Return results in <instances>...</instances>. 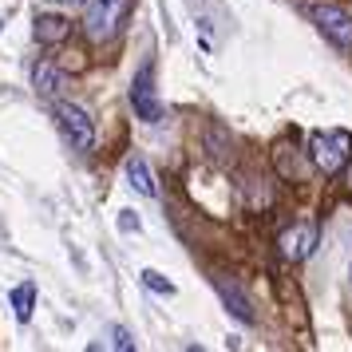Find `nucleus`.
<instances>
[{
    "instance_id": "15",
    "label": "nucleus",
    "mask_w": 352,
    "mask_h": 352,
    "mask_svg": "<svg viewBox=\"0 0 352 352\" xmlns=\"http://www.w3.org/2000/svg\"><path fill=\"white\" fill-rule=\"evenodd\" d=\"M60 4H72V0H60Z\"/></svg>"
},
{
    "instance_id": "10",
    "label": "nucleus",
    "mask_w": 352,
    "mask_h": 352,
    "mask_svg": "<svg viewBox=\"0 0 352 352\" xmlns=\"http://www.w3.org/2000/svg\"><path fill=\"white\" fill-rule=\"evenodd\" d=\"M36 40L40 44H60V40H67V32H72V24H67L64 16H52V12H44V16H36Z\"/></svg>"
},
{
    "instance_id": "3",
    "label": "nucleus",
    "mask_w": 352,
    "mask_h": 352,
    "mask_svg": "<svg viewBox=\"0 0 352 352\" xmlns=\"http://www.w3.org/2000/svg\"><path fill=\"white\" fill-rule=\"evenodd\" d=\"M309 20L320 28V36L333 44L336 52H344L352 56V12L349 8H340V4H309Z\"/></svg>"
},
{
    "instance_id": "2",
    "label": "nucleus",
    "mask_w": 352,
    "mask_h": 352,
    "mask_svg": "<svg viewBox=\"0 0 352 352\" xmlns=\"http://www.w3.org/2000/svg\"><path fill=\"white\" fill-rule=\"evenodd\" d=\"M309 155L320 175H340L352 162V135L349 131H317L309 139Z\"/></svg>"
},
{
    "instance_id": "8",
    "label": "nucleus",
    "mask_w": 352,
    "mask_h": 352,
    "mask_svg": "<svg viewBox=\"0 0 352 352\" xmlns=\"http://www.w3.org/2000/svg\"><path fill=\"white\" fill-rule=\"evenodd\" d=\"M32 83H36V91H40V96L56 99L60 91H64V72L56 67V60H40V64L32 67Z\"/></svg>"
},
{
    "instance_id": "5",
    "label": "nucleus",
    "mask_w": 352,
    "mask_h": 352,
    "mask_svg": "<svg viewBox=\"0 0 352 352\" xmlns=\"http://www.w3.org/2000/svg\"><path fill=\"white\" fill-rule=\"evenodd\" d=\"M131 103H135V115L143 123H159L162 119V103H159V91H155V72L151 67H139V76L131 80Z\"/></svg>"
},
{
    "instance_id": "14",
    "label": "nucleus",
    "mask_w": 352,
    "mask_h": 352,
    "mask_svg": "<svg viewBox=\"0 0 352 352\" xmlns=\"http://www.w3.org/2000/svg\"><path fill=\"white\" fill-rule=\"evenodd\" d=\"M349 190H352V170H349Z\"/></svg>"
},
{
    "instance_id": "7",
    "label": "nucleus",
    "mask_w": 352,
    "mask_h": 352,
    "mask_svg": "<svg viewBox=\"0 0 352 352\" xmlns=\"http://www.w3.org/2000/svg\"><path fill=\"white\" fill-rule=\"evenodd\" d=\"M214 285H218V297H222V305L234 313L238 320H254V305H250V297L241 293V285L234 281V277H214Z\"/></svg>"
},
{
    "instance_id": "13",
    "label": "nucleus",
    "mask_w": 352,
    "mask_h": 352,
    "mask_svg": "<svg viewBox=\"0 0 352 352\" xmlns=\"http://www.w3.org/2000/svg\"><path fill=\"white\" fill-rule=\"evenodd\" d=\"M111 344H115V349H123V352L135 349V344H131V336L123 333V329H115V333H111Z\"/></svg>"
},
{
    "instance_id": "11",
    "label": "nucleus",
    "mask_w": 352,
    "mask_h": 352,
    "mask_svg": "<svg viewBox=\"0 0 352 352\" xmlns=\"http://www.w3.org/2000/svg\"><path fill=\"white\" fill-rule=\"evenodd\" d=\"M32 309H36V285L24 281V285L12 289V313H16V320H32Z\"/></svg>"
},
{
    "instance_id": "9",
    "label": "nucleus",
    "mask_w": 352,
    "mask_h": 352,
    "mask_svg": "<svg viewBox=\"0 0 352 352\" xmlns=\"http://www.w3.org/2000/svg\"><path fill=\"white\" fill-rule=\"evenodd\" d=\"M127 182L135 194H143V198H155L159 194V182H155V175H151V166H146V159H127Z\"/></svg>"
},
{
    "instance_id": "6",
    "label": "nucleus",
    "mask_w": 352,
    "mask_h": 352,
    "mask_svg": "<svg viewBox=\"0 0 352 352\" xmlns=\"http://www.w3.org/2000/svg\"><path fill=\"white\" fill-rule=\"evenodd\" d=\"M277 250H281V257H285V261H305V257L317 250V226H313V222L289 226L285 234L277 238Z\"/></svg>"
},
{
    "instance_id": "12",
    "label": "nucleus",
    "mask_w": 352,
    "mask_h": 352,
    "mask_svg": "<svg viewBox=\"0 0 352 352\" xmlns=\"http://www.w3.org/2000/svg\"><path fill=\"white\" fill-rule=\"evenodd\" d=\"M143 285H146V289H159V293H166V297L175 293V285H170L162 273H155V270H146V273H143Z\"/></svg>"
},
{
    "instance_id": "4",
    "label": "nucleus",
    "mask_w": 352,
    "mask_h": 352,
    "mask_svg": "<svg viewBox=\"0 0 352 352\" xmlns=\"http://www.w3.org/2000/svg\"><path fill=\"white\" fill-rule=\"evenodd\" d=\"M56 119H60V131H64V139L72 143V151H91V143H96V127H91V119H87L83 107L60 99V103H56Z\"/></svg>"
},
{
    "instance_id": "1",
    "label": "nucleus",
    "mask_w": 352,
    "mask_h": 352,
    "mask_svg": "<svg viewBox=\"0 0 352 352\" xmlns=\"http://www.w3.org/2000/svg\"><path fill=\"white\" fill-rule=\"evenodd\" d=\"M127 16V0H87L83 8V32L91 44H111Z\"/></svg>"
}]
</instances>
